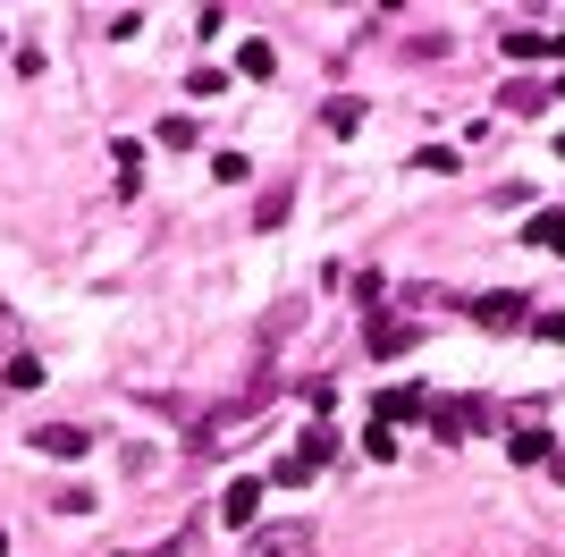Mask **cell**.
<instances>
[{"instance_id": "11", "label": "cell", "mask_w": 565, "mask_h": 557, "mask_svg": "<svg viewBox=\"0 0 565 557\" xmlns=\"http://www.w3.org/2000/svg\"><path fill=\"white\" fill-rule=\"evenodd\" d=\"M0 557H9V532H0Z\"/></svg>"}, {"instance_id": "9", "label": "cell", "mask_w": 565, "mask_h": 557, "mask_svg": "<svg viewBox=\"0 0 565 557\" xmlns=\"http://www.w3.org/2000/svg\"><path fill=\"white\" fill-rule=\"evenodd\" d=\"M237 68H245V76H279V51H271V43H245V51H237Z\"/></svg>"}, {"instance_id": "10", "label": "cell", "mask_w": 565, "mask_h": 557, "mask_svg": "<svg viewBox=\"0 0 565 557\" xmlns=\"http://www.w3.org/2000/svg\"><path fill=\"white\" fill-rule=\"evenodd\" d=\"M549 473H557V491H565V448H557V457H549Z\"/></svg>"}, {"instance_id": "2", "label": "cell", "mask_w": 565, "mask_h": 557, "mask_svg": "<svg viewBox=\"0 0 565 557\" xmlns=\"http://www.w3.org/2000/svg\"><path fill=\"white\" fill-rule=\"evenodd\" d=\"M524 313H532L524 295H481V304H472V322H481V329H524Z\"/></svg>"}, {"instance_id": "4", "label": "cell", "mask_w": 565, "mask_h": 557, "mask_svg": "<svg viewBox=\"0 0 565 557\" xmlns=\"http://www.w3.org/2000/svg\"><path fill=\"white\" fill-rule=\"evenodd\" d=\"M0 389H9V397L43 389V363H34V355H9V363H0Z\"/></svg>"}, {"instance_id": "5", "label": "cell", "mask_w": 565, "mask_h": 557, "mask_svg": "<svg viewBox=\"0 0 565 557\" xmlns=\"http://www.w3.org/2000/svg\"><path fill=\"white\" fill-rule=\"evenodd\" d=\"M228 516L220 524H253V507H262V482H228V498H220Z\"/></svg>"}, {"instance_id": "8", "label": "cell", "mask_w": 565, "mask_h": 557, "mask_svg": "<svg viewBox=\"0 0 565 557\" xmlns=\"http://www.w3.org/2000/svg\"><path fill=\"white\" fill-rule=\"evenodd\" d=\"M498 51H506V60H549V51H557V43H549V34H506Z\"/></svg>"}, {"instance_id": "7", "label": "cell", "mask_w": 565, "mask_h": 557, "mask_svg": "<svg viewBox=\"0 0 565 557\" xmlns=\"http://www.w3.org/2000/svg\"><path fill=\"white\" fill-rule=\"evenodd\" d=\"M413 347V322H372V355H406Z\"/></svg>"}, {"instance_id": "1", "label": "cell", "mask_w": 565, "mask_h": 557, "mask_svg": "<svg viewBox=\"0 0 565 557\" xmlns=\"http://www.w3.org/2000/svg\"><path fill=\"white\" fill-rule=\"evenodd\" d=\"M34 448H43V457H51V464H76V457H85V448H94V439H85V431H76V423H43V431H34Z\"/></svg>"}, {"instance_id": "3", "label": "cell", "mask_w": 565, "mask_h": 557, "mask_svg": "<svg viewBox=\"0 0 565 557\" xmlns=\"http://www.w3.org/2000/svg\"><path fill=\"white\" fill-rule=\"evenodd\" d=\"M524 245H540V254H565V211H532Z\"/></svg>"}, {"instance_id": "6", "label": "cell", "mask_w": 565, "mask_h": 557, "mask_svg": "<svg viewBox=\"0 0 565 557\" xmlns=\"http://www.w3.org/2000/svg\"><path fill=\"white\" fill-rule=\"evenodd\" d=\"M110 161H119V195H135V186H144V144H127V135H119Z\"/></svg>"}]
</instances>
